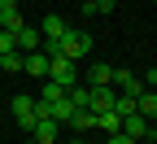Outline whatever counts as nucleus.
<instances>
[{"label":"nucleus","mask_w":157,"mask_h":144,"mask_svg":"<svg viewBox=\"0 0 157 144\" xmlns=\"http://www.w3.org/2000/svg\"><path fill=\"white\" fill-rule=\"evenodd\" d=\"M87 53H92V35L87 31H70L61 39V57L66 61H78V57H87Z\"/></svg>","instance_id":"obj_1"},{"label":"nucleus","mask_w":157,"mask_h":144,"mask_svg":"<svg viewBox=\"0 0 157 144\" xmlns=\"http://www.w3.org/2000/svg\"><path fill=\"white\" fill-rule=\"evenodd\" d=\"M48 79H52L57 88H74V83H78V70H74V61L52 57V61H48Z\"/></svg>","instance_id":"obj_2"},{"label":"nucleus","mask_w":157,"mask_h":144,"mask_svg":"<svg viewBox=\"0 0 157 144\" xmlns=\"http://www.w3.org/2000/svg\"><path fill=\"white\" fill-rule=\"evenodd\" d=\"M35 105H39V100H31V96H13V118H17V127H22V131H31L35 122H39Z\"/></svg>","instance_id":"obj_3"},{"label":"nucleus","mask_w":157,"mask_h":144,"mask_svg":"<svg viewBox=\"0 0 157 144\" xmlns=\"http://www.w3.org/2000/svg\"><path fill=\"white\" fill-rule=\"evenodd\" d=\"M122 135H131L135 144H140V140L153 135V122H148L144 114H127V118H122Z\"/></svg>","instance_id":"obj_4"},{"label":"nucleus","mask_w":157,"mask_h":144,"mask_svg":"<svg viewBox=\"0 0 157 144\" xmlns=\"http://www.w3.org/2000/svg\"><path fill=\"white\" fill-rule=\"evenodd\" d=\"M39 35H44V39H66L70 26H66V18H61V13H48L44 22H39Z\"/></svg>","instance_id":"obj_5"},{"label":"nucleus","mask_w":157,"mask_h":144,"mask_svg":"<svg viewBox=\"0 0 157 144\" xmlns=\"http://www.w3.org/2000/svg\"><path fill=\"white\" fill-rule=\"evenodd\" d=\"M39 44H44V35H39L35 26H17V53H39Z\"/></svg>","instance_id":"obj_6"},{"label":"nucleus","mask_w":157,"mask_h":144,"mask_svg":"<svg viewBox=\"0 0 157 144\" xmlns=\"http://www.w3.org/2000/svg\"><path fill=\"white\" fill-rule=\"evenodd\" d=\"M113 100H118L113 88H92V114H109V109H113Z\"/></svg>","instance_id":"obj_7"},{"label":"nucleus","mask_w":157,"mask_h":144,"mask_svg":"<svg viewBox=\"0 0 157 144\" xmlns=\"http://www.w3.org/2000/svg\"><path fill=\"white\" fill-rule=\"evenodd\" d=\"M57 127H61V122H52V118H39L35 127H31V135H35L39 144H57Z\"/></svg>","instance_id":"obj_8"},{"label":"nucleus","mask_w":157,"mask_h":144,"mask_svg":"<svg viewBox=\"0 0 157 144\" xmlns=\"http://www.w3.org/2000/svg\"><path fill=\"white\" fill-rule=\"evenodd\" d=\"M66 100L74 109H92V88H83V83H74V88H66Z\"/></svg>","instance_id":"obj_9"},{"label":"nucleus","mask_w":157,"mask_h":144,"mask_svg":"<svg viewBox=\"0 0 157 144\" xmlns=\"http://www.w3.org/2000/svg\"><path fill=\"white\" fill-rule=\"evenodd\" d=\"M66 100V88H57L52 79H44V92H39V105H61Z\"/></svg>","instance_id":"obj_10"},{"label":"nucleus","mask_w":157,"mask_h":144,"mask_svg":"<svg viewBox=\"0 0 157 144\" xmlns=\"http://www.w3.org/2000/svg\"><path fill=\"white\" fill-rule=\"evenodd\" d=\"M109 83H113V66L96 61V70H92V83H87V88H109Z\"/></svg>","instance_id":"obj_11"},{"label":"nucleus","mask_w":157,"mask_h":144,"mask_svg":"<svg viewBox=\"0 0 157 144\" xmlns=\"http://www.w3.org/2000/svg\"><path fill=\"white\" fill-rule=\"evenodd\" d=\"M96 127H101L105 135H118V131H122V118H118L113 109H109V114H96Z\"/></svg>","instance_id":"obj_12"},{"label":"nucleus","mask_w":157,"mask_h":144,"mask_svg":"<svg viewBox=\"0 0 157 144\" xmlns=\"http://www.w3.org/2000/svg\"><path fill=\"white\" fill-rule=\"evenodd\" d=\"M70 127H74V131H92V127H96V114H92V109H74V114H70Z\"/></svg>","instance_id":"obj_13"},{"label":"nucleus","mask_w":157,"mask_h":144,"mask_svg":"<svg viewBox=\"0 0 157 144\" xmlns=\"http://www.w3.org/2000/svg\"><path fill=\"white\" fill-rule=\"evenodd\" d=\"M135 114H144V118L153 122V118H157V92H144L140 100H135Z\"/></svg>","instance_id":"obj_14"},{"label":"nucleus","mask_w":157,"mask_h":144,"mask_svg":"<svg viewBox=\"0 0 157 144\" xmlns=\"http://www.w3.org/2000/svg\"><path fill=\"white\" fill-rule=\"evenodd\" d=\"M26 74H44L48 79V57L44 53H26Z\"/></svg>","instance_id":"obj_15"},{"label":"nucleus","mask_w":157,"mask_h":144,"mask_svg":"<svg viewBox=\"0 0 157 144\" xmlns=\"http://www.w3.org/2000/svg\"><path fill=\"white\" fill-rule=\"evenodd\" d=\"M0 70H9V74L26 70V57H22V53H9V57H0Z\"/></svg>","instance_id":"obj_16"},{"label":"nucleus","mask_w":157,"mask_h":144,"mask_svg":"<svg viewBox=\"0 0 157 144\" xmlns=\"http://www.w3.org/2000/svg\"><path fill=\"white\" fill-rule=\"evenodd\" d=\"M9 53H17V35L0 26V57H9Z\"/></svg>","instance_id":"obj_17"},{"label":"nucleus","mask_w":157,"mask_h":144,"mask_svg":"<svg viewBox=\"0 0 157 144\" xmlns=\"http://www.w3.org/2000/svg\"><path fill=\"white\" fill-rule=\"evenodd\" d=\"M13 13H22V9H17V0H0V22L13 18Z\"/></svg>","instance_id":"obj_18"},{"label":"nucleus","mask_w":157,"mask_h":144,"mask_svg":"<svg viewBox=\"0 0 157 144\" xmlns=\"http://www.w3.org/2000/svg\"><path fill=\"white\" fill-rule=\"evenodd\" d=\"M118 9V0H96V13H113Z\"/></svg>","instance_id":"obj_19"},{"label":"nucleus","mask_w":157,"mask_h":144,"mask_svg":"<svg viewBox=\"0 0 157 144\" xmlns=\"http://www.w3.org/2000/svg\"><path fill=\"white\" fill-rule=\"evenodd\" d=\"M105 144H135V140H131V135H122V131H118V135H109Z\"/></svg>","instance_id":"obj_20"},{"label":"nucleus","mask_w":157,"mask_h":144,"mask_svg":"<svg viewBox=\"0 0 157 144\" xmlns=\"http://www.w3.org/2000/svg\"><path fill=\"white\" fill-rule=\"evenodd\" d=\"M83 9H96V0H83Z\"/></svg>","instance_id":"obj_21"},{"label":"nucleus","mask_w":157,"mask_h":144,"mask_svg":"<svg viewBox=\"0 0 157 144\" xmlns=\"http://www.w3.org/2000/svg\"><path fill=\"white\" fill-rule=\"evenodd\" d=\"M140 144H157V135H148V140H140Z\"/></svg>","instance_id":"obj_22"},{"label":"nucleus","mask_w":157,"mask_h":144,"mask_svg":"<svg viewBox=\"0 0 157 144\" xmlns=\"http://www.w3.org/2000/svg\"><path fill=\"white\" fill-rule=\"evenodd\" d=\"M70 144H83V140H78V135H74V140H70Z\"/></svg>","instance_id":"obj_23"}]
</instances>
